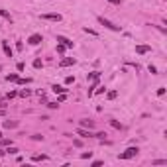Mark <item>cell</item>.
<instances>
[{
	"label": "cell",
	"instance_id": "obj_1",
	"mask_svg": "<svg viewBox=\"0 0 167 167\" xmlns=\"http://www.w3.org/2000/svg\"><path fill=\"white\" fill-rule=\"evenodd\" d=\"M98 24H102L104 28H108V30H112V32H120V26L112 24V22H110V20H106L104 16H98Z\"/></svg>",
	"mask_w": 167,
	"mask_h": 167
},
{
	"label": "cell",
	"instance_id": "obj_2",
	"mask_svg": "<svg viewBox=\"0 0 167 167\" xmlns=\"http://www.w3.org/2000/svg\"><path fill=\"white\" fill-rule=\"evenodd\" d=\"M138 151H140L138 148H128L124 153H120V159H132V157H136V155H138Z\"/></svg>",
	"mask_w": 167,
	"mask_h": 167
},
{
	"label": "cell",
	"instance_id": "obj_3",
	"mask_svg": "<svg viewBox=\"0 0 167 167\" xmlns=\"http://www.w3.org/2000/svg\"><path fill=\"white\" fill-rule=\"evenodd\" d=\"M41 41H43V39H41V33H32V36L28 38V43L30 45H39Z\"/></svg>",
	"mask_w": 167,
	"mask_h": 167
},
{
	"label": "cell",
	"instance_id": "obj_4",
	"mask_svg": "<svg viewBox=\"0 0 167 167\" xmlns=\"http://www.w3.org/2000/svg\"><path fill=\"white\" fill-rule=\"evenodd\" d=\"M41 20H51V22H61V14H43Z\"/></svg>",
	"mask_w": 167,
	"mask_h": 167
},
{
	"label": "cell",
	"instance_id": "obj_5",
	"mask_svg": "<svg viewBox=\"0 0 167 167\" xmlns=\"http://www.w3.org/2000/svg\"><path fill=\"white\" fill-rule=\"evenodd\" d=\"M79 126L81 128H87V130H92L95 128V122L92 120H79Z\"/></svg>",
	"mask_w": 167,
	"mask_h": 167
},
{
	"label": "cell",
	"instance_id": "obj_6",
	"mask_svg": "<svg viewBox=\"0 0 167 167\" xmlns=\"http://www.w3.org/2000/svg\"><path fill=\"white\" fill-rule=\"evenodd\" d=\"M77 134L79 136H83V138H92V132H90V130H87V128H81V126H79V130H77Z\"/></svg>",
	"mask_w": 167,
	"mask_h": 167
},
{
	"label": "cell",
	"instance_id": "obj_7",
	"mask_svg": "<svg viewBox=\"0 0 167 167\" xmlns=\"http://www.w3.org/2000/svg\"><path fill=\"white\" fill-rule=\"evenodd\" d=\"M59 65H61V67H69V65H75V59H73V57H65V59H61V61H59Z\"/></svg>",
	"mask_w": 167,
	"mask_h": 167
},
{
	"label": "cell",
	"instance_id": "obj_8",
	"mask_svg": "<svg viewBox=\"0 0 167 167\" xmlns=\"http://www.w3.org/2000/svg\"><path fill=\"white\" fill-rule=\"evenodd\" d=\"M57 41H59V43H63L65 47H73V41H69V39L63 38V36H57Z\"/></svg>",
	"mask_w": 167,
	"mask_h": 167
},
{
	"label": "cell",
	"instance_id": "obj_9",
	"mask_svg": "<svg viewBox=\"0 0 167 167\" xmlns=\"http://www.w3.org/2000/svg\"><path fill=\"white\" fill-rule=\"evenodd\" d=\"M51 90L55 92V95H57V92H59V95H61V92H67V89H65V87H61V85H53Z\"/></svg>",
	"mask_w": 167,
	"mask_h": 167
},
{
	"label": "cell",
	"instance_id": "obj_10",
	"mask_svg": "<svg viewBox=\"0 0 167 167\" xmlns=\"http://www.w3.org/2000/svg\"><path fill=\"white\" fill-rule=\"evenodd\" d=\"M136 51L138 53H148V51H151V47H149V45H138Z\"/></svg>",
	"mask_w": 167,
	"mask_h": 167
},
{
	"label": "cell",
	"instance_id": "obj_11",
	"mask_svg": "<svg viewBox=\"0 0 167 167\" xmlns=\"http://www.w3.org/2000/svg\"><path fill=\"white\" fill-rule=\"evenodd\" d=\"M2 49H4V53H6L8 57H12V47H10L6 41H2Z\"/></svg>",
	"mask_w": 167,
	"mask_h": 167
},
{
	"label": "cell",
	"instance_id": "obj_12",
	"mask_svg": "<svg viewBox=\"0 0 167 167\" xmlns=\"http://www.w3.org/2000/svg\"><path fill=\"white\" fill-rule=\"evenodd\" d=\"M18 75H16V73H12V75H6V81H10V83H18Z\"/></svg>",
	"mask_w": 167,
	"mask_h": 167
},
{
	"label": "cell",
	"instance_id": "obj_13",
	"mask_svg": "<svg viewBox=\"0 0 167 167\" xmlns=\"http://www.w3.org/2000/svg\"><path fill=\"white\" fill-rule=\"evenodd\" d=\"M18 126V122H14V120H6L4 122V128H16Z\"/></svg>",
	"mask_w": 167,
	"mask_h": 167
},
{
	"label": "cell",
	"instance_id": "obj_14",
	"mask_svg": "<svg viewBox=\"0 0 167 167\" xmlns=\"http://www.w3.org/2000/svg\"><path fill=\"white\" fill-rule=\"evenodd\" d=\"M0 16H2L4 20H8V22H12V16H10V14H8L6 10H0Z\"/></svg>",
	"mask_w": 167,
	"mask_h": 167
},
{
	"label": "cell",
	"instance_id": "obj_15",
	"mask_svg": "<svg viewBox=\"0 0 167 167\" xmlns=\"http://www.w3.org/2000/svg\"><path fill=\"white\" fill-rule=\"evenodd\" d=\"M110 126H112V128H116V130H122V124L116 122V120H110Z\"/></svg>",
	"mask_w": 167,
	"mask_h": 167
},
{
	"label": "cell",
	"instance_id": "obj_16",
	"mask_svg": "<svg viewBox=\"0 0 167 167\" xmlns=\"http://www.w3.org/2000/svg\"><path fill=\"white\" fill-rule=\"evenodd\" d=\"M47 159V155H33L32 157V161H45Z\"/></svg>",
	"mask_w": 167,
	"mask_h": 167
},
{
	"label": "cell",
	"instance_id": "obj_17",
	"mask_svg": "<svg viewBox=\"0 0 167 167\" xmlns=\"http://www.w3.org/2000/svg\"><path fill=\"white\" fill-rule=\"evenodd\" d=\"M106 97H108L110 100H112V98H116V97H118V92H116V90H108V95H106Z\"/></svg>",
	"mask_w": 167,
	"mask_h": 167
},
{
	"label": "cell",
	"instance_id": "obj_18",
	"mask_svg": "<svg viewBox=\"0 0 167 167\" xmlns=\"http://www.w3.org/2000/svg\"><path fill=\"white\" fill-rule=\"evenodd\" d=\"M167 163V159H155L153 161V165H165Z\"/></svg>",
	"mask_w": 167,
	"mask_h": 167
},
{
	"label": "cell",
	"instance_id": "obj_19",
	"mask_svg": "<svg viewBox=\"0 0 167 167\" xmlns=\"http://www.w3.org/2000/svg\"><path fill=\"white\" fill-rule=\"evenodd\" d=\"M20 97H30V89H24V90H20Z\"/></svg>",
	"mask_w": 167,
	"mask_h": 167
},
{
	"label": "cell",
	"instance_id": "obj_20",
	"mask_svg": "<svg viewBox=\"0 0 167 167\" xmlns=\"http://www.w3.org/2000/svg\"><path fill=\"white\" fill-rule=\"evenodd\" d=\"M10 144H12L10 140H4V138H0V146H10Z\"/></svg>",
	"mask_w": 167,
	"mask_h": 167
},
{
	"label": "cell",
	"instance_id": "obj_21",
	"mask_svg": "<svg viewBox=\"0 0 167 167\" xmlns=\"http://www.w3.org/2000/svg\"><path fill=\"white\" fill-rule=\"evenodd\" d=\"M65 49H67V47H65L63 43H59V45H57V51H59V53H65Z\"/></svg>",
	"mask_w": 167,
	"mask_h": 167
},
{
	"label": "cell",
	"instance_id": "obj_22",
	"mask_svg": "<svg viewBox=\"0 0 167 167\" xmlns=\"http://www.w3.org/2000/svg\"><path fill=\"white\" fill-rule=\"evenodd\" d=\"M33 67L39 69V67H41V59H36V61H33Z\"/></svg>",
	"mask_w": 167,
	"mask_h": 167
},
{
	"label": "cell",
	"instance_id": "obj_23",
	"mask_svg": "<svg viewBox=\"0 0 167 167\" xmlns=\"http://www.w3.org/2000/svg\"><path fill=\"white\" fill-rule=\"evenodd\" d=\"M65 83H67V85H71V83H75V77H71V75H69V77L65 79Z\"/></svg>",
	"mask_w": 167,
	"mask_h": 167
},
{
	"label": "cell",
	"instance_id": "obj_24",
	"mask_svg": "<svg viewBox=\"0 0 167 167\" xmlns=\"http://www.w3.org/2000/svg\"><path fill=\"white\" fill-rule=\"evenodd\" d=\"M85 32L90 33V36H97V32H95V30H89V28H85Z\"/></svg>",
	"mask_w": 167,
	"mask_h": 167
},
{
	"label": "cell",
	"instance_id": "obj_25",
	"mask_svg": "<svg viewBox=\"0 0 167 167\" xmlns=\"http://www.w3.org/2000/svg\"><path fill=\"white\" fill-rule=\"evenodd\" d=\"M47 106H49V108H57V106H59V102H49Z\"/></svg>",
	"mask_w": 167,
	"mask_h": 167
},
{
	"label": "cell",
	"instance_id": "obj_26",
	"mask_svg": "<svg viewBox=\"0 0 167 167\" xmlns=\"http://www.w3.org/2000/svg\"><path fill=\"white\" fill-rule=\"evenodd\" d=\"M95 136H97V138H100V140H104V136H106V134H104V132H98V134H95Z\"/></svg>",
	"mask_w": 167,
	"mask_h": 167
},
{
	"label": "cell",
	"instance_id": "obj_27",
	"mask_svg": "<svg viewBox=\"0 0 167 167\" xmlns=\"http://www.w3.org/2000/svg\"><path fill=\"white\" fill-rule=\"evenodd\" d=\"M108 2H112V4H120V0H108Z\"/></svg>",
	"mask_w": 167,
	"mask_h": 167
},
{
	"label": "cell",
	"instance_id": "obj_28",
	"mask_svg": "<svg viewBox=\"0 0 167 167\" xmlns=\"http://www.w3.org/2000/svg\"><path fill=\"white\" fill-rule=\"evenodd\" d=\"M2 155H4V149H0V157H2Z\"/></svg>",
	"mask_w": 167,
	"mask_h": 167
},
{
	"label": "cell",
	"instance_id": "obj_29",
	"mask_svg": "<svg viewBox=\"0 0 167 167\" xmlns=\"http://www.w3.org/2000/svg\"><path fill=\"white\" fill-rule=\"evenodd\" d=\"M0 138H2V132H0Z\"/></svg>",
	"mask_w": 167,
	"mask_h": 167
}]
</instances>
